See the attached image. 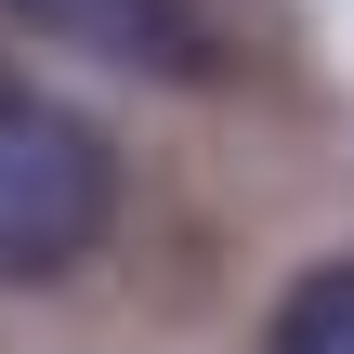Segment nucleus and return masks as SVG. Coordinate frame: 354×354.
Masks as SVG:
<instances>
[{
	"instance_id": "obj_1",
	"label": "nucleus",
	"mask_w": 354,
	"mask_h": 354,
	"mask_svg": "<svg viewBox=\"0 0 354 354\" xmlns=\"http://www.w3.org/2000/svg\"><path fill=\"white\" fill-rule=\"evenodd\" d=\"M105 223H118V158H105V131H92L66 92H39L26 66H0V289L79 276V263L105 250Z\"/></svg>"
},
{
	"instance_id": "obj_2",
	"label": "nucleus",
	"mask_w": 354,
	"mask_h": 354,
	"mask_svg": "<svg viewBox=\"0 0 354 354\" xmlns=\"http://www.w3.org/2000/svg\"><path fill=\"white\" fill-rule=\"evenodd\" d=\"M0 13L39 26V39L105 53V66H145V79H210V26H197V0H0Z\"/></svg>"
},
{
	"instance_id": "obj_3",
	"label": "nucleus",
	"mask_w": 354,
	"mask_h": 354,
	"mask_svg": "<svg viewBox=\"0 0 354 354\" xmlns=\"http://www.w3.org/2000/svg\"><path fill=\"white\" fill-rule=\"evenodd\" d=\"M263 354H354V250H342V263H315V276L276 302Z\"/></svg>"
}]
</instances>
